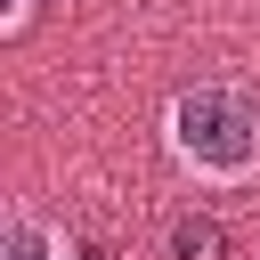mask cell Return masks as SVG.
I'll list each match as a JSON object with an SVG mask.
<instances>
[{
    "instance_id": "obj_1",
    "label": "cell",
    "mask_w": 260,
    "mask_h": 260,
    "mask_svg": "<svg viewBox=\"0 0 260 260\" xmlns=\"http://www.w3.org/2000/svg\"><path fill=\"white\" fill-rule=\"evenodd\" d=\"M171 138H179V154L187 162H203V171H244L252 154H260V106L244 98V89H187L179 106H171Z\"/></svg>"
},
{
    "instance_id": "obj_2",
    "label": "cell",
    "mask_w": 260,
    "mask_h": 260,
    "mask_svg": "<svg viewBox=\"0 0 260 260\" xmlns=\"http://www.w3.org/2000/svg\"><path fill=\"white\" fill-rule=\"evenodd\" d=\"M171 260H228V236H219V219H179L171 228Z\"/></svg>"
},
{
    "instance_id": "obj_3",
    "label": "cell",
    "mask_w": 260,
    "mask_h": 260,
    "mask_svg": "<svg viewBox=\"0 0 260 260\" xmlns=\"http://www.w3.org/2000/svg\"><path fill=\"white\" fill-rule=\"evenodd\" d=\"M8 260H49V236H41L32 219H16V228H8Z\"/></svg>"
}]
</instances>
